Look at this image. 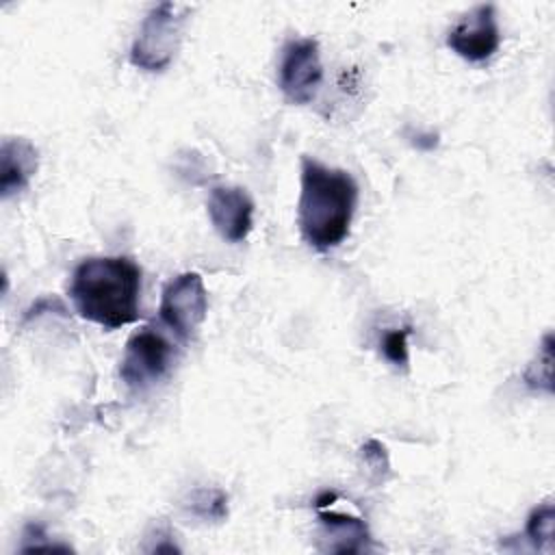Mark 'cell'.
Masks as SVG:
<instances>
[{
	"mask_svg": "<svg viewBox=\"0 0 555 555\" xmlns=\"http://www.w3.org/2000/svg\"><path fill=\"white\" fill-rule=\"evenodd\" d=\"M323 82V65L319 43L310 37L291 39L282 48L278 85L293 104H310Z\"/></svg>",
	"mask_w": 555,
	"mask_h": 555,
	"instance_id": "6",
	"label": "cell"
},
{
	"mask_svg": "<svg viewBox=\"0 0 555 555\" xmlns=\"http://www.w3.org/2000/svg\"><path fill=\"white\" fill-rule=\"evenodd\" d=\"M412 334V327H397V330H388L382 336V353L384 358L401 369H408L410 362V351H408V336Z\"/></svg>",
	"mask_w": 555,
	"mask_h": 555,
	"instance_id": "14",
	"label": "cell"
},
{
	"mask_svg": "<svg viewBox=\"0 0 555 555\" xmlns=\"http://www.w3.org/2000/svg\"><path fill=\"white\" fill-rule=\"evenodd\" d=\"M67 295L85 321L117 330L139 321L141 267L126 256L85 258L72 271Z\"/></svg>",
	"mask_w": 555,
	"mask_h": 555,
	"instance_id": "1",
	"label": "cell"
},
{
	"mask_svg": "<svg viewBox=\"0 0 555 555\" xmlns=\"http://www.w3.org/2000/svg\"><path fill=\"white\" fill-rule=\"evenodd\" d=\"M208 312V291L195 271H184L169 280L160 295V321L182 340H191Z\"/></svg>",
	"mask_w": 555,
	"mask_h": 555,
	"instance_id": "5",
	"label": "cell"
},
{
	"mask_svg": "<svg viewBox=\"0 0 555 555\" xmlns=\"http://www.w3.org/2000/svg\"><path fill=\"white\" fill-rule=\"evenodd\" d=\"M39 154L28 139H4L0 147V195L2 199L28 189L37 173Z\"/></svg>",
	"mask_w": 555,
	"mask_h": 555,
	"instance_id": "9",
	"label": "cell"
},
{
	"mask_svg": "<svg viewBox=\"0 0 555 555\" xmlns=\"http://www.w3.org/2000/svg\"><path fill=\"white\" fill-rule=\"evenodd\" d=\"M522 379L527 386H531L535 390L553 392V336L551 334L544 336V340H542L535 358L527 366Z\"/></svg>",
	"mask_w": 555,
	"mask_h": 555,
	"instance_id": "11",
	"label": "cell"
},
{
	"mask_svg": "<svg viewBox=\"0 0 555 555\" xmlns=\"http://www.w3.org/2000/svg\"><path fill=\"white\" fill-rule=\"evenodd\" d=\"M173 364V345L156 330H137L124 349L119 362V377L132 390H145L160 382Z\"/></svg>",
	"mask_w": 555,
	"mask_h": 555,
	"instance_id": "4",
	"label": "cell"
},
{
	"mask_svg": "<svg viewBox=\"0 0 555 555\" xmlns=\"http://www.w3.org/2000/svg\"><path fill=\"white\" fill-rule=\"evenodd\" d=\"M186 15L189 9L173 2L152 7L130 46V63L143 72H165L180 48Z\"/></svg>",
	"mask_w": 555,
	"mask_h": 555,
	"instance_id": "3",
	"label": "cell"
},
{
	"mask_svg": "<svg viewBox=\"0 0 555 555\" xmlns=\"http://www.w3.org/2000/svg\"><path fill=\"white\" fill-rule=\"evenodd\" d=\"M319 520L325 533L334 540L327 548L336 553H358L364 551L369 544V529L364 520L340 514V512H323L319 509Z\"/></svg>",
	"mask_w": 555,
	"mask_h": 555,
	"instance_id": "10",
	"label": "cell"
},
{
	"mask_svg": "<svg viewBox=\"0 0 555 555\" xmlns=\"http://www.w3.org/2000/svg\"><path fill=\"white\" fill-rule=\"evenodd\" d=\"M553 527H555V509L551 503H542L538 505L529 518H527V527L525 533L531 540V544L535 548H546L551 551L553 544Z\"/></svg>",
	"mask_w": 555,
	"mask_h": 555,
	"instance_id": "13",
	"label": "cell"
},
{
	"mask_svg": "<svg viewBox=\"0 0 555 555\" xmlns=\"http://www.w3.org/2000/svg\"><path fill=\"white\" fill-rule=\"evenodd\" d=\"M447 46L468 63L488 61L501 46L494 4H477L447 33Z\"/></svg>",
	"mask_w": 555,
	"mask_h": 555,
	"instance_id": "7",
	"label": "cell"
},
{
	"mask_svg": "<svg viewBox=\"0 0 555 555\" xmlns=\"http://www.w3.org/2000/svg\"><path fill=\"white\" fill-rule=\"evenodd\" d=\"M360 455H362V462L364 466L371 470V475L375 477V481L384 479V475L388 473L390 468V462H388V453H386V447L379 442V440H366L360 449Z\"/></svg>",
	"mask_w": 555,
	"mask_h": 555,
	"instance_id": "15",
	"label": "cell"
},
{
	"mask_svg": "<svg viewBox=\"0 0 555 555\" xmlns=\"http://www.w3.org/2000/svg\"><path fill=\"white\" fill-rule=\"evenodd\" d=\"M358 206V182L345 169L301 158V191L297 225L301 238L317 251L338 247L347 236Z\"/></svg>",
	"mask_w": 555,
	"mask_h": 555,
	"instance_id": "2",
	"label": "cell"
},
{
	"mask_svg": "<svg viewBox=\"0 0 555 555\" xmlns=\"http://www.w3.org/2000/svg\"><path fill=\"white\" fill-rule=\"evenodd\" d=\"M186 507L204 520H221L228 514V496L219 488H197L191 492Z\"/></svg>",
	"mask_w": 555,
	"mask_h": 555,
	"instance_id": "12",
	"label": "cell"
},
{
	"mask_svg": "<svg viewBox=\"0 0 555 555\" xmlns=\"http://www.w3.org/2000/svg\"><path fill=\"white\" fill-rule=\"evenodd\" d=\"M206 210L212 228L228 243L245 241L254 228V202L241 186H215Z\"/></svg>",
	"mask_w": 555,
	"mask_h": 555,
	"instance_id": "8",
	"label": "cell"
}]
</instances>
